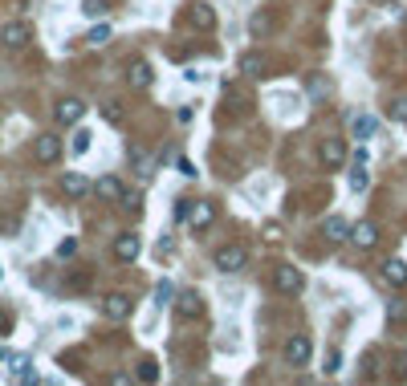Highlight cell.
<instances>
[{"instance_id": "cell-1", "label": "cell", "mask_w": 407, "mask_h": 386, "mask_svg": "<svg viewBox=\"0 0 407 386\" xmlns=\"http://www.w3.org/2000/svg\"><path fill=\"white\" fill-rule=\"evenodd\" d=\"M212 264H216L220 273H241L244 264H248V252H244L241 244H220L216 257H212Z\"/></svg>"}, {"instance_id": "cell-2", "label": "cell", "mask_w": 407, "mask_h": 386, "mask_svg": "<svg viewBox=\"0 0 407 386\" xmlns=\"http://www.w3.org/2000/svg\"><path fill=\"white\" fill-rule=\"evenodd\" d=\"M281 358H285V366H306L309 358H314V341H309V334H293V338L285 341Z\"/></svg>"}, {"instance_id": "cell-3", "label": "cell", "mask_w": 407, "mask_h": 386, "mask_svg": "<svg viewBox=\"0 0 407 386\" xmlns=\"http://www.w3.org/2000/svg\"><path fill=\"white\" fill-rule=\"evenodd\" d=\"M273 289H277V293H285V297H297V293L306 289V276L297 273L293 264H281V269L273 273Z\"/></svg>"}, {"instance_id": "cell-4", "label": "cell", "mask_w": 407, "mask_h": 386, "mask_svg": "<svg viewBox=\"0 0 407 386\" xmlns=\"http://www.w3.org/2000/svg\"><path fill=\"white\" fill-rule=\"evenodd\" d=\"M318 163H322L326 171H338L342 163H346V143L342 139H322L318 143Z\"/></svg>"}, {"instance_id": "cell-5", "label": "cell", "mask_w": 407, "mask_h": 386, "mask_svg": "<svg viewBox=\"0 0 407 386\" xmlns=\"http://www.w3.org/2000/svg\"><path fill=\"white\" fill-rule=\"evenodd\" d=\"M102 313H106L110 322H127L130 313H134V301H130L127 293H110V297L102 301Z\"/></svg>"}, {"instance_id": "cell-6", "label": "cell", "mask_w": 407, "mask_h": 386, "mask_svg": "<svg viewBox=\"0 0 407 386\" xmlns=\"http://www.w3.org/2000/svg\"><path fill=\"white\" fill-rule=\"evenodd\" d=\"M29 37H33L29 21H8V25L0 29V41H4L8 49H25V45H29Z\"/></svg>"}, {"instance_id": "cell-7", "label": "cell", "mask_w": 407, "mask_h": 386, "mask_svg": "<svg viewBox=\"0 0 407 386\" xmlns=\"http://www.w3.org/2000/svg\"><path fill=\"white\" fill-rule=\"evenodd\" d=\"M183 16H188V25H192V29H216V8L204 4V0H192Z\"/></svg>"}, {"instance_id": "cell-8", "label": "cell", "mask_w": 407, "mask_h": 386, "mask_svg": "<svg viewBox=\"0 0 407 386\" xmlns=\"http://www.w3.org/2000/svg\"><path fill=\"white\" fill-rule=\"evenodd\" d=\"M81 114H86V102H81V98H62L53 118H57V127H74V122H81Z\"/></svg>"}, {"instance_id": "cell-9", "label": "cell", "mask_w": 407, "mask_h": 386, "mask_svg": "<svg viewBox=\"0 0 407 386\" xmlns=\"http://www.w3.org/2000/svg\"><path fill=\"white\" fill-rule=\"evenodd\" d=\"M4 362H8V378H16V382H37V370H33L29 354H8Z\"/></svg>"}, {"instance_id": "cell-10", "label": "cell", "mask_w": 407, "mask_h": 386, "mask_svg": "<svg viewBox=\"0 0 407 386\" xmlns=\"http://www.w3.org/2000/svg\"><path fill=\"white\" fill-rule=\"evenodd\" d=\"M212 220H216V208L204 204V199H192V208H188V224H192V232H204Z\"/></svg>"}, {"instance_id": "cell-11", "label": "cell", "mask_w": 407, "mask_h": 386, "mask_svg": "<svg viewBox=\"0 0 407 386\" xmlns=\"http://www.w3.org/2000/svg\"><path fill=\"white\" fill-rule=\"evenodd\" d=\"M139 236L134 232H122L118 240H114V260H122V264H130V260H139Z\"/></svg>"}, {"instance_id": "cell-12", "label": "cell", "mask_w": 407, "mask_h": 386, "mask_svg": "<svg viewBox=\"0 0 407 386\" xmlns=\"http://www.w3.org/2000/svg\"><path fill=\"white\" fill-rule=\"evenodd\" d=\"M241 69L248 74V78H269V57L260 53V49H248L241 57Z\"/></svg>"}, {"instance_id": "cell-13", "label": "cell", "mask_w": 407, "mask_h": 386, "mask_svg": "<svg viewBox=\"0 0 407 386\" xmlns=\"http://www.w3.org/2000/svg\"><path fill=\"white\" fill-rule=\"evenodd\" d=\"M244 29H248V37H269V33H273V13H269V8H253Z\"/></svg>"}, {"instance_id": "cell-14", "label": "cell", "mask_w": 407, "mask_h": 386, "mask_svg": "<svg viewBox=\"0 0 407 386\" xmlns=\"http://www.w3.org/2000/svg\"><path fill=\"white\" fill-rule=\"evenodd\" d=\"M127 81L134 86V90H151V81H155V69H151V62H130Z\"/></svg>"}, {"instance_id": "cell-15", "label": "cell", "mask_w": 407, "mask_h": 386, "mask_svg": "<svg viewBox=\"0 0 407 386\" xmlns=\"http://www.w3.org/2000/svg\"><path fill=\"white\" fill-rule=\"evenodd\" d=\"M62 159V139L57 134H41L37 139V163H57Z\"/></svg>"}, {"instance_id": "cell-16", "label": "cell", "mask_w": 407, "mask_h": 386, "mask_svg": "<svg viewBox=\"0 0 407 386\" xmlns=\"http://www.w3.org/2000/svg\"><path fill=\"white\" fill-rule=\"evenodd\" d=\"M322 236L330 244H342L346 236H350V224H346L342 216H326V220H322Z\"/></svg>"}, {"instance_id": "cell-17", "label": "cell", "mask_w": 407, "mask_h": 386, "mask_svg": "<svg viewBox=\"0 0 407 386\" xmlns=\"http://www.w3.org/2000/svg\"><path fill=\"white\" fill-rule=\"evenodd\" d=\"M94 192L102 195V199H110V204H114V199H122V195H127V183H122V179H114V175H102L94 183Z\"/></svg>"}, {"instance_id": "cell-18", "label": "cell", "mask_w": 407, "mask_h": 386, "mask_svg": "<svg viewBox=\"0 0 407 386\" xmlns=\"http://www.w3.org/2000/svg\"><path fill=\"white\" fill-rule=\"evenodd\" d=\"M383 281H387V285H395V289H403V285H407V260L391 257L387 264H383Z\"/></svg>"}, {"instance_id": "cell-19", "label": "cell", "mask_w": 407, "mask_h": 386, "mask_svg": "<svg viewBox=\"0 0 407 386\" xmlns=\"http://www.w3.org/2000/svg\"><path fill=\"white\" fill-rule=\"evenodd\" d=\"M350 240H355L358 248H371V244L379 240V228H374L371 220H358V224H350Z\"/></svg>"}, {"instance_id": "cell-20", "label": "cell", "mask_w": 407, "mask_h": 386, "mask_svg": "<svg viewBox=\"0 0 407 386\" xmlns=\"http://www.w3.org/2000/svg\"><path fill=\"white\" fill-rule=\"evenodd\" d=\"M374 130H379V118H371V114H358L355 122H350V134H355L358 143H371Z\"/></svg>"}, {"instance_id": "cell-21", "label": "cell", "mask_w": 407, "mask_h": 386, "mask_svg": "<svg viewBox=\"0 0 407 386\" xmlns=\"http://www.w3.org/2000/svg\"><path fill=\"white\" fill-rule=\"evenodd\" d=\"M62 192L78 199V195H86V192H90V179H86V175H78V171H65V175H62Z\"/></svg>"}, {"instance_id": "cell-22", "label": "cell", "mask_w": 407, "mask_h": 386, "mask_svg": "<svg viewBox=\"0 0 407 386\" xmlns=\"http://www.w3.org/2000/svg\"><path fill=\"white\" fill-rule=\"evenodd\" d=\"M179 317H188V322H192V317H200V313H204V305H200V297H195V293H183V297H179Z\"/></svg>"}, {"instance_id": "cell-23", "label": "cell", "mask_w": 407, "mask_h": 386, "mask_svg": "<svg viewBox=\"0 0 407 386\" xmlns=\"http://www.w3.org/2000/svg\"><path fill=\"white\" fill-rule=\"evenodd\" d=\"M367 183H371V175H367V163H355V167H350V192L362 195V192H367Z\"/></svg>"}, {"instance_id": "cell-24", "label": "cell", "mask_w": 407, "mask_h": 386, "mask_svg": "<svg viewBox=\"0 0 407 386\" xmlns=\"http://www.w3.org/2000/svg\"><path fill=\"white\" fill-rule=\"evenodd\" d=\"M106 41H110V25H94V29L86 33V45L90 49H102Z\"/></svg>"}, {"instance_id": "cell-25", "label": "cell", "mask_w": 407, "mask_h": 386, "mask_svg": "<svg viewBox=\"0 0 407 386\" xmlns=\"http://www.w3.org/2000/svg\"><path fill=\"white\" fill-rule=\"evenodd\" d=\"M134 378H139V382H159V362H151V358L139 362V374H134Z\"/></svg>"}, {"instance_id": "cell-26", "label": "cell", "mask_w": 407, "mask_h": 386, "mask_svg": "<svg viewBox=\"0 0 407 386\" xmlns=\"http://www.w3.org/2000/svg\"><path fill=\"white\" fill-rule=\"evenodd\" d=\"M90 146H94V134H90V130H78V134H74V143H69V151H74V155H86Z\"/></svg>"}, {"instance_id": "cell-27", "label": "cell", "mask_w": 407, "mask_h": 386, "mask_svg": "<svg viewBox=\"0 0 407 386\" xmlns=\"http://www.w3.org/2000/svg\"><path fill=\"white\" fill-rule=\"evenodd\" d=\"M81 13H86V16H94V21H98V16H106V13H110V4H106V0H81Z\"/></svg>"}, {"instance_id": "cell-28", "label": "cell", "mask_w": 407, "mask_h": 386, "mask_svg": "<svg viewBox=\"0 0 407 386\" xmlns=\"http://www.w3.org/2000/svg\"><path fill=\"white\" fill-rule=\"evenodd\" d=\"M387 317L391 322H407V301H387Z\"/></svg>"}, {"instance_id": "cell-29", "label": "cell", "mask_w": 407, "mask_h": 386, "mask_svg": "<svg viewBox=\"0 0 407 386\" xmlns=\"http://www.w3.org/2000/svg\"><path fill=\"white\" fill-rule=\"evenodd\" d=\"M391 118H395V122H407V98H395V102H391Z\"/></svg>"}, {"instance_id": "cell-30", "label": "cell", "mask_w": 407, "mask_h": 386, "mask_svg": "<svg viewBox=\"0 0 407 386\" xmlns=\"http://www.w3.org/2000/svg\"><path fill=\"white\" fill-rule=\"evenodd\" d=\"M326 374H338L342 370V350H330V354H326V366H322Z\"/></svg>"}, {"instance_id": "cell-31", "label": "cell", "mask_w": 407, "mask_h": 386, "mask_svg": "<svg viewBox=\"0 0 407 386\" xmlns=\"http://www.w3.org/2000/svg\"><path fill=\"white\" fill-rule=\"evenodd\" d=\"M167 297H171V285H167V281H159V285H155V309L167 305Z\"/></svg>"}, {"instance_id": "cell-32", "label": "cell", "mask_w": 407, "mask_h": 386, "mask_svg": "<svg viewBox=\"0 0 407 386\" xmlns=\"http://www.w3.org/2000/svg\"><path fill=\"white\" fill-rule=\"evenodd\" d=\"M176 171H179V175H183V179H195V175H200V171H195V163H192V159H179V163H176Z\"/></svg>"}, {"instance_id": "cell-33", "label": "cell", "mask_w": 407, "mask_h": 386, "mask_svg": "<svg viewBox=\"0 0 407 386\" xmlns=\"http://www.w3.org/2000/svg\"><path fill=\"white\" fill-rule=\"evenodd\" d=\"M188 208H192V199H179V204H176V211H171V216H176L179 224H188Z\"/></svg>"}, {"instance_id": "cell-34", "label": "cell", "mask_w": 407, "mask_h": 386, "mask_svg": "<svg viewBox=\"0 0 407 386\" xmlns=\"http://www.w3.org/2000/svg\"><path fill=\"white\" fill-rule=\"evenodd\" d=\"M74 252H78V240H74V236L57 244V257H74Z\"/></svg>"}, {"instance_id": "cell-35", "label": "cell", "mask_w": 407, "mask_h": 386, "mask_svg": "<svg viewBox=\"0 0 407 386\" xmlns=\"http://www.w3.org/2000/svg\"><path fill=\"white\" fill-rule=\"evenodd\" d=\"M192 118H195V110H192V106H179V110H176V122H179V127H188Z\"/></svg>"}, {"instance_id": "cell-36", "label": "cell", "mask_w": 407, "mask_h": 386, "mask_svg": "<svg viewBox=\"0 0 407 386\" xmlns=\"http://www.w3.org/2000/svg\"><path fill=\"white\" fill-rule=\"evenodd\" d=\"M260 232H265V240H281V236H285V232H281V224H265Z\"/></svg>"}, {"instance_id": "cell-37", "label": "cell", "mask_w": 407, "mask_h": 386, "mask_svg": "<svg viewBox=\"0 0 407 386\" xmlns=\"http://www.w3.org/2000/svg\"><path fill=\"white\" fill-rule=\"evenodd\" d=\"M326 90H330V86H326V81H322V78H318V81L309 78V94H314V98H322V94H326Z\"/></svg>"}, {"instance_id": "cell-38", "label": "cell", "mask_w": 407, "mask_h": 386, "mask_svg": "<svg viewBox=\"0 0 407 386\" xmlns=\"http://www.w3.org/2000/svg\"><path fill=\"white\" fill-rule=\"evenodd\" d=\"M122 199H127V208H130V211H139V204H143V199H139V192H127Z\"/></svg>"}, {"instance_id": "cell-39", "label": "cell", "mask_w": 407, "mask_h": 386, "mask_svg": "<svg viewBox=\"0 0 407 386\" xmlns=\"http://www.w3.org/2000/svg\"><path fill=\"white\" fill-rule=\"evenodd\" d=\"M4 329H8V313H4V309H0V334H4Z\"/></svg>"}, {"instance_id": "cell-40", "label": "cell", "mask_w": 407, "mask_h": 386, "mask_svg": "<svg viewBox=\"0 0 407 386\" xmlns=\"http://www.w3.org/2000/svg\"><path fill=\"white\" fill-rule=\"evenodd\" d=\"M0 281H4V264H0Z\"/></svg>"}, {"instance_id": "cell-41", "label": "cell", "mask_w": 407, "mask_h": 386, "mask_svg": "<svg viewBox=\"0 0 407 386\" xmlns=\"http://www.w3.org/2000/svg\"><path fill=\"white\" fill-rule=\"evenodd\" d=\"M4 358H8V354H4V350H0V362H4Z\"/></svg>"}]
</instances>
